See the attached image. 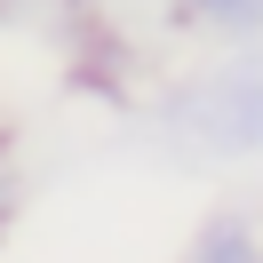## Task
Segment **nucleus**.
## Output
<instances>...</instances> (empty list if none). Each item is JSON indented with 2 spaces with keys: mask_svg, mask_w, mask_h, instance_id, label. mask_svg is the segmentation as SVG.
Returning <instances> with one entry per match:
<instances>
[{
  "mask_svg": "<svg viewBox=\"0 0 263 263\" xmlns=\"http://www.w3.org/2000/svg\"><path fill=\"white\" fill-rule=\"evenodd\" d=\"M167 144L192 160H255L263 152V48L239 40V56L192 72L160 112Z\"/></svg>",
  "mask_w": 263,
  "mask_h": 263,
  "instance_id": "nucleus-1",
  "label": "nucleus"
},
{
  "mask_svg": "<svg viewBox=\"0 0 263 263\" xmlns=\"http://www.w3.org/2000/svg\"><path fill=\"white\" fill-rule=\"evenodd\" d=\"M183 8V24L192 32H208V40H263V0H176Z\"/></svg>",
  "mask_w": 263,
  "mask_h": 263,
  "instance_id": "nucleus-2",
  "label": "nucleus"
},
{
  "mask_svg": "<svg viewBox=\"0 0 263 263\" xmlns=\"http://www.w3.org/2000/svg\"><path fill=\"white\" fill-rule=\"evenodd\" d=\"M183 263H263V231L247 215H208Z\"/></svg>",
  "mask_w": 263,
  "mask_h": 263,
  "instance_id": "nucleus-3",
  "label": "nucleus"
},
{
  "mask_svg": "<svg viewBox=\"0 0 263 263\" xmlns=\"http://www.w3.org/2000/svg\"><path fill=\"white\" fill-rule=\"evenodd\" d=\"M8 8H16V0H0V16H8Z\"/></svg>",
  "mask_w": 263,
  "mask_h": 263,
  "instance_id": "nucleus-4",
  "label": "nucleus"
},
{
  "mask_svg": "<svg viewBox=\"0 0 263 263\" xmlns=\"http://www.w3.org/2000/svg\"><path fill=\"white\" fill-rule=\"evenodd\" d=\"M0 152H8V136H0Z\"/></svg>",
  "mask_w": 263,
  "mask_h": 263,
  "instance_id": "nucleus-5",
  "label": "nucleus"
}]
</instances>
